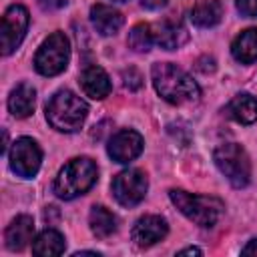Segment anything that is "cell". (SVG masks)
<instances>
[{
  "label": "cell",
  "mask_w": 257,
  "mask_h": 257,
  "mask_svg": "<svg viewBox=\"0 0 257 257\" xmlns=\"http://www.w3.org/2000/svg\"><path fill=\"white\" fill-rule=\"evenodd\" d=\"M32 235H34V221H32V217L18 215L6 227L4 241H6V247L10 251H22L32 241Z\"/></svg>",
  "instance_id": "cell-14"
},
{
  "label": "cell",
  "mask_w": 257,
  "mask_h": 257,
  "mask_svg": "<svg viewBox=\"0 0 257 257\" xmlns=\"http://www.w3.org/2000/svg\"><path fill=\"white\" fill-rule=\"evenodd\" d=\"M90 22H92V26H94V30L98 34L112 36V34H116L120 30L124 18L116 8L98 2V4H94L90 8Z\"/></svg>",
  "instance_id": "cell-13"
},
{
  "label": "cell",
  "mask_w": 257,
  "mask_h": 257,
  "mask_svg": "<svg viewBox=\"0 0 257 257\" xmlns=\"http://www.w3.org/2000/svg\"><path fill=\"white\" fill-rule=\"evenodd\" d=\"M213 161L217 169L225 175V179L235 187H247L251 179V163L245 153V149L237 143H225L219 145L213 153Z\"/></svg>",
  "instance_id": "cell-5"
},
{
  "label": "cell",
  "mask_w": 257,
  "mask_h": 257,
  "mask_svg": "<svg viewBox=\"0 0 257 257\" xmlns=\"http://www.w3.org/2000/svg\"><path fill=\"white\" fill-rule=\"evenodd\" d=\"M64 237L56 229H44L32 239V253L40 257H50V255H60L64 253Z\"/></svg>",
  "instance_id": "cell-20"
},
{
  "label": "cell",
  "mask_w": 257,
  "mask_h": 257,
  "mask_svg": "<svg viewBox=\"0 0 257 257\" xmlns=\"http://www.w3.org/2000/svg\"><path fill=\"white\" fill-rule=\"evenodd\" d=\"M167 233H169V225L161 215H145L133 225L131 237H133L135 245L151 247V245L159 243L161 239H165Z\"/></svg>",
  "instance_id": "cell-11"
},
{
  "label": "cell",
  "mask_w": 257,
  "mask_h": 257,
  "mask_svg": "<svg viewBox=\"0 0 257 257\" xmlns=\"http://www.w3.org/2000/svg\"><path fill=\"white\" fill-rule=\"evenodd\" d=\"M237 10L247 18H257V0H237Z\"/></svg>",
  "instance_id": "cell-24"
},
{
  "label": "cell",
  "mask_w": 257,
  "mask_h": 257,
  "mask_svg": "<svg viewBox=\"0 0 257 257\" xmlns=\"http://www.w3.org/2000/svg\"><path fill=\"white\" fill-rule=\"evenodd\" d=\"M227 114L241 124H253L257 120V98L247 92L233 96L227 104Z\"/></svg>",
  "instance_id": "cell-16"
},
{
  "label": "cell",
  "mask_w": 257,
  "mask_h": 257,
  "mask_svg": "<svg viewBox=\"0 0 257 257\" xmlns=\"http://www.w3.org/2000/svg\"><path fill=\"white\" fill-rule=\"evenodd\" d=\"M169 199L187 219L199 227H213L223 211V203L219 199L207 195H191L183 189H171Z\"/></svg>",
  "instance_id": "cell-4"
},
{
  "label": "cell",
  "mask_w": 257,
  "mask_h": 257,
  "mask_svg": "<svg viewBox=\"0 0 257 257\" xmlns=\"http://www.w3.org/2000/svg\"><path fill=\"white\" fill-rule=\"evenodd\" d=\"M88 225H90V231L98 239H108L116 231V217L106 207L94 205L88 215Z\"/></svg>",
  "instance_id": "cell-21"
},
{
  "label": "cell",
  "mask_w": 257,
  "mask_h": 257,
  "mask_svg": "<svg viewBox=\"0 0 257 257\" xmlns=\"http://www.w3.org/2000/svg\"><path fill=\"white\" fill-rule=\"evenodd\" d=\"M88 114L86 102L72 90H58L46 104V120L60 133L78 131Z\"/></svg>",
  "instance_id": "cell-3"
},
{
  "label": "cell",
  "mask_w": 257,
  "mask_h": 257,
  "mask_svg": "<svg viewBox=\"0 0 257 257\" xmlns=\"http://www.w3.org/2000/svg\"><path fill=\"white\" fill-rule=\"evenodd\" d=\"M128 48H133L135 52H147L151 48V44L155 42V32L149 24H135L128 32Z\"/></svg>",
  "instance_id": "cell-22"
},
{
  "label": "cell",
  "mask_w": 257,
  "mask_h": 257,
  "mask_svg": "<svg viewBox=\"0 0 257 257\" xmlns=\"http://www.w3.org/2000/svg\"><path fill=\"white\" fill-rule=\"evenodd\" d=\"M98 179V169L92 159L88 157H76L70 159L56 175L52 183V191L58 199L70 201L80 195H84Z\"/></svg>",
  "instance_id": "cell-2"
},
{
  "label": "cell",
  "mask_w": 257,
  "mask_h": 257,
  "mask_svg": "<svg viewBox=\"0 0 257 257\" xmlns=\"http://www.w3.org/2000/svg\"><path fill=\"white\" fill-rule=\"evenodd\" d=\"M122 80H124V86H128L131 90H137V88H141V74L135 70V68H128V70H124L122 72Z\"/></svg>",
  "instance_id": "cell-23"
},
{
  "label": "cell",
  "mask_w": 257,
  "mask_h": 257,
  "mask_svg": "<svg viewBox=\"0 0 257 257\" xmlns=\"http://www.w3.org/2000/svg\"><path fill=\"white\" fill-rule=\"evenodd\" d=\"M189 40V32L179 20H163L155 30V42L165 50L181 48Z\"/></svg>",
  "instance_id": "cell-15"
},
{
  "label": "cell",
  "mask_w": 257,
  "mask_h": 257,
  "mask_svg": "<svg viewBox=\"0 0 257 257\" xmlns=\"http://www.w3.org/2000/svg\"><path fill=\"white\" fill-rule=\"evenodd\" d=\"M169 0H141V6L147 10H159L163 6H167Z\"/></svg>",
  "instance_id": "cell-26"
},
{
  "label": "cell",
  "mask_w": 257,
  "mask_h": 257,
  "mask_svg": "<svg viewBox=\"0 0 257 257\" xmlns=\"http://www.w3.org/2000/svg\"><path fill=\"white\" fill-rule=\"evenodd\" d=\"M151 78L159 96L171 104H185V102L197 100L201 94V88L193 80V76L171 62L153 64Z\"/></svg>",
  "instance_id": "cell-1"
},
{
  "label": "cell",
  "mask_w": 257,
  "mask_h": 257,
  "mask_svg": "<svg viewBox=\"0 0 257 257\" xmlns=\"http://www.w3.org/2000/svg\"><path fill=\"white\" fill-rule=\"evenodd\" d=\"M42 10H60L68 4V0H38Z\"/></svg>",
  "instance_id": "cell-25"
},
{
  "label": "cell",
  "mask_w": 257,
  "mask_h": 257,
  "mask_svg": "<svg viewBox=\"0 0 257 257\" xmlns=\"http://www.w3.org/2000/svg\"><path fill=\"white\" fill-rule=\"evenodd\" d=\"M114 2H126V0H114Z\"/></svg>",
  "instance_id": "cell-29"
},
{
  "label": "cell",
  "mask_w": 257,
  "mask_h": 257,
  "mask_svg": "<svg viewBox=\"0 0 257 257\" xmlns=\"http://www.w3.org/2000/svg\"><path fill=\"white\" fill-rule=\"evenodd\" d=\"M70 60V42L64 32H52L44 42L38 46L34 56V68L42 76H56L60 74Z\"/></svg>",
  "instance_id": "cell-6"
},
{
  "label": "cell",
  "mask_w": 257,
  "mask_h": 257,
  "mask_svg": "<svg viewBox=\"0 0 257 257\" xmlns=\"http://www.w3.org/2000/svg\"><path fill=\"white\" fill-rule=\"evenodd\" d=\"M203 251L201 249H197V247H187V249H181L179 251V255H201Z\"/></svg>",
  "instance_id": "cell-28"
},
{
  "label": "cell",
  "mask_w": 257,
  "mask_h": 257,
  "mask_svg": "<svg viewBox=\"0 0 257 257\" xmlns=\"http://www.w3.org/2000/svg\"><path fill=\"white\" fill-rule=\"evenodd\" d=\"M149 189V181L147 175L139 169H124L120 171L110 185L112 197L122 205V207H135L139 205Z\"/></svg>",
  "instance_id": "cell-7"
},
{
  "label": "cell",
  "mask_w": 257,
  "mask_h": 257,
  "mask_svg": "<svg viewBox=\"0 0 257 257\" xmlns=\"http://www.w3.org/2000/svg\"><path fill=\"white\" fill-rule=\"evenodd\" d=\"M78 82H80L84 94L94 98V100H102L104 96L110 94V88H112L108 74L104 72V68H100L96 64L94 66H86L80 72V80Z\"/></svg>",
  "instance_id": "cell-12"
},
{
  "label": "cell",
  "mask_w": 257,
  "mask_h": 257,
  "mask_svg": "<svg viewBox=\"0 0 257 257\" xmlns=\"http://www.w3.org/2000/svg\"><path fill=\"white\" fill-rule=\"evenodd\" d=\"M231 54L241 64H251L257 60V28L243 30L231 44Z\"/></svg>",
  "instance_id": "cell-19"
},
{
  "label": "cell",
  "mask_w": 257,
  "mask_h": 257,
  "mask_svg": "<svg viewBox=\"0 0 257 257\" xmlns=\"http://www.w3.org/2000/svg\"><path fill=\"white\" fill-rule=\"evenodd\" d=\"M241 255H251V257H257V239H251L243 249H241Z\"/></svg>",
  "instance_id": "cell-27"
},
{
  "label": "cell",
  "mask_w": 257,
  "mask_h": 257,
  "mask_svg": "<svg viewBox=\"0 0 257 257\" xmlns=\"http://www.w3.org/2000/svg\"><path fill=\"white\" fill-rule=\"evenodd\" d=\"M221 16H223V8L219 0H199L189 12L191 22L199 28H211L219 24Z\"/></svg>",
  "instance_id": "cell-18"
},
{
  "label": "cell",
  "mask_w": 257,
  "mask_h": 257,
  "mask_svg": "<svg viewBox=\"0 0 257 257\" xmlns=\"http://www.w3.org/2000/svg\"><path fill=\"white\" fill-rule=\"evenodd\" d=\"M28 22H30V16L24 6L12 4L10 8H6L4 16H2V26H0V42H2L4 56L12 54L20 46V42L26 34Z\"/></svg>",
  "instance_id": "cell-9"
},
{
  "label": "cell",
  "mask_w": 257,
  "mask_h": 257,
  "mask_svg": "<svg viewBox=\"0 0 257 257\" xmlns=\"http://www.w3.org/2000/svg\"><path fill=\"white\" fill-rule=\"evenodd\" d=\"M143 147H145V141L143 137L133 131V128H122L118 133H114L108 141V157L114 161V163H131L133 159H137L141 153H143Z\"/></svg>",
  "instance_id": "cell-10"
},
{
  "label": "cell",
  "mask_w": 257,
  "mask_h": 257,
  "mask_svg": "<svg viewBox=\"0 0 257 257\" xmlns=\"http://www.w3.org/2000/svg\"><path fill=\"white\" fill-rule=\"evenodd\" d=\"M34 102H36L34 88L30 84H18L8 96V110L16 118H26L34 112Z\"/></svg>",
  "instance_id": "cell-17"
},
{
  "label": "cell",
  "mask_w": 257,
  "mask_h": 257,
  "mask_svg": "<svg viewBox=\"0 0 257 257\" xmlns=\"http://www.w3.org/2000/svg\"><path fill=\"white\" fill-rule=\"evenodd\" d=\"M10 169L22 177V179H32L42 163V151L38 147V143L30 137H20L12 143L10 149Z\"/></svg>",
  "instance_id": "cell-8"
}]
</instances>
